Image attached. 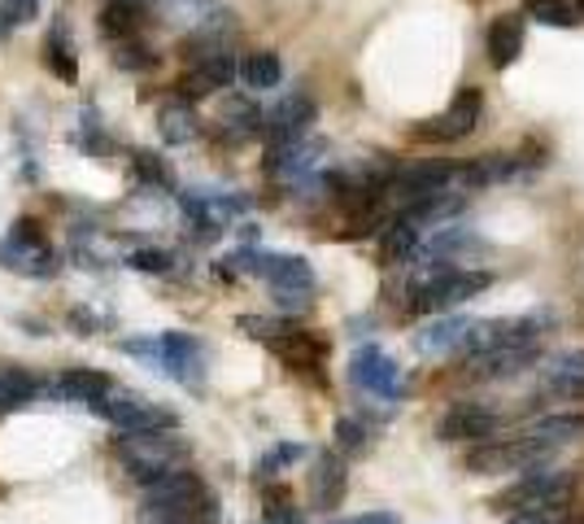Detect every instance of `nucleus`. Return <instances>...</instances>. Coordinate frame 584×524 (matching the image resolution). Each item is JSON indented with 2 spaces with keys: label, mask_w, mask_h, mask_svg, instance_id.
<instances>
[{
  "label": "nucleus",
  "mask_w": 584,
  "mask_h": 524,
  "mask_svg": "<svg viewBox=\"0 0 584 524\" xmlns=\"http://www.w3.org/2000/svg\"><path fill=\"white\" fill-rule=\"evenodd\" d=\"M13 31H17V26H13V22H9V18H4V13H0V39H9V35H13Z\"/></svg>",
  "instance_id": "obj_40"
},
{
  "label": "nucleus",
  "mask_w": 584,
  "mask_h": 524,
  "mask_svg": "<svg viewBox=\"0 0 584 524\" xmlns=\"http://www.w3.org/2000/svg\"><path fill=\"white\" fill-rule=\"evenodd\" d=\"M506 416L484 407V403H454L441 420V442H493L502 433Z\"/></svg>",
  "instance_id": "obj_9"
},
{
  "label": "nucleus",
  "mask_w": 584,
  "mask_h": 524,
  "mask_svg": "<svg viewBox=\"0 0 584 524\" xmlns=\"http://www.w3.org/2000/svg\"><path fill=\"white\" fill-rule=\"evenodd\" d=\"M331 524H401L393 512H366V516H353V521H331Z\"/></svg>",
  "instance_id": "obj_39"
},
{
  "label": "nucleus",
  "mask_w": 584,
  "mask_h": 524,
  "mask_svg": "<svg viewBox=\"0 0 584 524\" xmlns=\"http://www.w3.org/2000/svg\"><path fill=\"white\" fill-rule=\"evenodd\" d=\"M201 363H206V350L197 337H188V333H162L157 337V368L166 376H175L179 385H197Z\"/></svg>",
  "instance_id": "obj_12"
},
{
  "label": "nucleus",
  "mask_w": 584,
  "mask_h": 524,
  "mask_svg": "<svg viewBox=\"0 0 584 524\" xmlns=\"http://www.w3.org/2000/svg\"><path fill=\"white\" fill-rule=\"evenodd\" d=\"M35 394H39V381H35L31 372H22V368H0V416L22 411L26 403H35Z\"/></svg>",
  "instance_id": "obj_26"
},
{
  "label": "nucleus",
  "mask_w": 584,
  "mask_h": 524,
  "mask_svg": "<svg viewBox=\"0 0 584 524\" xmlns=\"http://www.w3.org/2000/svg\"><path fill=\"white\" fill-rule=\"evenodd\" d=\"M511 524H568V508H537V512H519Z\"/></svg>",
  "instance_id": "obj_38"
},
{
  "label": "nucleus",
  "mask_w": 584,
  "mask_h": 524,
  "mask_svg": "<svg viewBox=\"0 0 584 524\" xmlns=\"http://www.w3.org/2000/svg\"><path fill=\"white\" fill-rule=\"evenodd\" d=\"M131 171H136L144 184H162V188L171 184V175H166V166H162L157 153H136V158H131Z\"/></svg>",
  "instance_id": "obj_34"
},
{
  "label": "nucleus",
  "mask_w": 584,
  "mask_h": 524,
  "mask_svg": "<svg viewBox=\"0 0 584 524\" xmlns=\"http://www.w3.org/2000/svg\"><path fill=\"white\" fill-rule=\"evenodd\" d=\"M349 381L362 389V394H375L384 403H401L406 398V376L401 368L379 350V346H362L349 363Z\"/></svg>",
  "instance_id": "obj_8"
},
{
  "label": "nucleus",
  "mask_w": 584,
  "mask_h": 524,
  "mask_svg": "<svg viewBox=\"0 0 584 524\" xmlns=\"http://www.w3.org/2000/svg\"><path fill=\"white\" fill-rule=\"evenodd\" d=\"M519 438L524 442H533L546 459L559 451V446H572V442H581L584 438V416L581 411H563V416H541V420H533L528 429H519Z\"/></svg>",
  "instance_id": "obj_16"
},
{
  "label": "nucleus",
  "mask_w": 584,
  "mask_h": 524,
  "mask_svg": "<svg viewBox=\"0 0 584 524\" xmlns=\"http://www.w3.org/2000/svg\"><path fill=\"white\" fill-rule=\"evenodd\" d=\"M276 293V306L280 311H292V315H301L309 302H314V293H301V289H271Z\"/></svg>",
  "instance_id": "obj_37"
},
{
  "label": "nucleus",
  "mask_w": 584,
  "mask_h": 524,
  "mask_svg": "<svg viewBox=\"0 0 584 524\" xmlns=\"http://www.w3.org/2000/svg\"><path fill=\"white\" fill-rule=\"evenodd\" d=\"M493 284L489 271L480 267H445V271H423L410 280V311L414 315H445L471 298H480Z\"/></svg>",
  "instance_id": "obj_1"
},
{
  "label": "nucleus",
  "mask_w": 584,
  "mask_h": 524,
  "mask_svg": "<svg viewBox=\"0 0 584 524\" xmlns=\"http://www.w3.org/2000/svg\"><path fill=\"white\" fill-rule=\"evenodd\" d=\"M476 333V319H432V328H423L414 337L419 354H467Z\"/></svg>",
  "instance_id": "obj_17"
},
{
  "label": "nucleus",
  "mask_w": 584,
  "mask_h": 524,
  "mask_svg": "<svg viewBox=\"0 0 584 524\" xmlns=\"http://www.w3.org/2000/svg\"><path fill=\"white\" fill-rule=\"evenodd\" d=\"M524 39H528L524 13H502V18H493V26H489V61H493L498 70L515 66L519 53H524Z\"/></svg>",
  "instance_id": "obj_18"
},
{
  "label": "nucleus",
  "mask_w": 584,
  "mask_h": 524,
  "mask_svg": "<svg viewBox=\"0 0 584 524\" xmlns=\"http://www.w3.org/2000/svg\"><path fill=\"white\" fill-rule=\"evenodd\" d=\"M309 490H314V503H318V508H336V503L344 499L349 473H344L340 455H331V451L318 455V464H314V473H309Z\"/></svg>",
  "instance_id": "obj_19"
},
{
  "label": "nucleus",
  "mask_w": 584,
  "mask_h": 524,
  "mask_svg": "<svg viewBox=\"0 0 584 524\" xmlns=\"http://www.w3.org/2000/svg\"><path fill=\"white\" fill-rule=\"evenodd\" d=\"M114 61H118L122 70H149V66H157V53H153L149 44L122 39V44H118V53H114Z\"/></svg>",
  "instance_id": "obj_31"
},
{
  "label": "nucleus",
  "mask_w": 584,
  "mask_h": 524,
  "mask_svg": "<svg viewBox=\"0 0 584 524\" xmlns=\"http://www.w3.org/2000/svg\"><path fill=\"white\" fill-rule=\"evenodd\" d=\"M144 512H149V521L175 516V521L206 524V516H214V503H210V494H206V486H201L197 473L175 468V473H166L162 481L144 486Z\"/></svg>",
  "instance_id": "obj_3"
},
{
  "label": "nucleus",
  "mask_w": 584,
  "mask_h": 524,
  "mask_svg": "<svg viewBox=\"0 0 584 524\" xmlns=\"http://www.w3.org/2000/svg\"><path fill=\"white\" fill-rule=\"evenodd\" d=\"M572 9H576V18H584V0H572Z\"/></svg>",
  "instance_id": "obj_41"
},
{
  "label": "nucleus",
  "mask_w": 584,
  "mask_h": 524,
  "mask_svg": "<svg viewBox=\"0 0 584 524\" xmlns=\"http://www.w3.org/2000/svg\"><path fill=\"white\" fill-rule=\"evenodd\" d=\"M541 346H489L480 354H471V376H484V381H506V376H519L537 363Z\"/></svg>",
  "instance_id": "obj_15"
},
{
  "label": "nucleus",
  "mask_w": 584,
  "mask_h": 524,
  "mask_svg": "<svg viewBox=\"0 0 584 524\" xmlns=\"http://www.w3.org/2000/svg\"><path fill=\"white\" fill-rule=\"evenodd\" d=\"M366 442H371V433H366V424L358 416H340L336 420V451L358 455V451H366Z\"/></svg>",
  "instance_id": "obj_29"
},
{
  "label": "nucleus",
  "mask_w": 584,
  "mask_h": 524,
  "mask_svg": "<svg viewBox=\"0 0 584 524\" xmlns=\"http://www.w3.org/2000/svg\"><path fill=\"white\" fill-rule=\"evenodd\" d=\"M267 521L271 524H305V516L296 512V503L289 499L284 486H267Z\"/></svg>",
  "instance_id": "obj_30"
},
{
  "label": "nucleus",
  "mask_w": 584,
  "mask_h": 524,
  "mask_svg": "<svg viewBox=\"0 0 584 524\" xmlns=\"http://www.w3.org/2000/svg\"><path fill=\"white\" fill-rule=\"evenodd\" d=\"M541 451L533 442H524L519 433L515 438H493V442H480L467 451V473L476 477H493V473H528V468H541Z\"/></svg>",
  "instance_id": "obj_7"
},
{
  "label": "nucleus",
  "mask_w": 584,
  "mask_h": 524,
  "mask_svg": "<svg viewBox=\"0 0 584 524\" xmlns=\"http://www.w3.org/2000/svg\"><path fill=\"white\" fill-rule=\"evenodd\" d=\"M157 131H162V140L166 144H188L201 127H197V109L188 105V101H166L162 109H157Z\"/></svg>",
  "instance_id": "obj_25"
},
{
  "label": "nucleus",
  "mask_w": 584,
  "mask_h": 524,
  "mask_svg": "<svg viewBox=\"0 0 584 524\" xmlns=\"http://www.w3.org/2000/svg\"><path fill=\"white\" fill-rule=\"evenodd\" d=\"M533 162H537V158H519V153H484V158H476V162H467V166L454 171V193L493 188V184H502V179L524 175Z\"/></svg>",
  "instance_id": "obj_11"
},
{
  "label": "nucleus",
  "mask_w": 584,
  "mask_h": 524,
  "mask_svg": "<svg viewBox=\"0 0 584 524\" xmlns=\"http://www.w3.org/2000/svg\"><path fill=\"white\" fill-rule=\"evenodd\" d=\"M236 328L241 333H249V337H258V341H280L289 328H284V319H267V315H241L236 319Z\"/></svg>",
  "instance_id": "obj_32"
},
{
  "label": "nucleus",
  "mask_w": 584,
  "mask_h": 524,
  "mask_svg": "<svg viewBox=\"0 0 584 524\" xmlns=\"http://www.w3.org/2000/svg\"><path fill=\"white\" fill-rule=\"evenodd\" d=\"M44 61H48V70L61 79V83H74L79 79V61H74V48L66 44V22H57L52 31H48V44H44Z\"/></svg>",
  "instance_id": "obj_27"
},
{
  "label": "nucleus",
  "mask_w": 584,
  "mask_h": 524,
  "mask_svg": "<svg viewBox=\"0 0 584 524\" xmlns=\"http://www.w3.org/2000/svg\"><path fill=\"white\" fill-rule=\"evenodd\" d=\"M114 455H118V464L127 468L131 481L153 486V481H162L166 473H175L184 464L188 446L175 433H122L114 442Z\"/></svg>",
  "instance_id": "obj_2"
},
{
  "label": "nucleus",
  "mask_w": 584,
  "mask_h": 524,
  "mask_svg": "<svg viewBox=\"0 0 584 524\" xmlns=\"http://www.w3.org/2000/svg\"><path fill=\"white\" fill-rule=\"evenodd\" d=\"M140 22H144V4H136V0H109V4L101 9V35L114 39V44L136 39Z\"/></svg>",
  "instance_id": "obj_24"
},
{
  "label": "nucleus",
  "mask_w": 584,
  "mask_h": 524,
  "mask_svg": "<svg viewBox=\"0 0 584 524\" xmlns=\"http://www.w3.org/2000/svg\"><path fill=\"white\" fill-rule=\"evenodd\" d=\"M305 455V446H296V442H284V446H276L262 464H258V477H276L280 468H289V464H296Z\"/></svg>",
  "instance_id": "obj_33"
},
{
  "label": "nucleus",
  "mask_w": 584,
  "mask_h": 524,
  "mask_svg": "<svg viewBox=\"0 0 584 524\" xmlns=\"http://www.w3.org/2000/svg\"><path fill=\"white\" fill-rule=\"evenodd\" d=\"M258 131H262V109L254 101H245V96H232L223 105V114H219V136L223 140H249Z\"/></svg>",
  "instance_id": "obj_22"
},
{
  "label": "nucleus",
  "mask_w": 584,
  "mask_h": 524,
  "mask_svg": "<svg viewBox=\"0 0 584 524\" xmlns=\"http://www.w3.org/2000/svg\"><path fill=\"white\" fill-rule=\"evenodd\" d=\"M576 490V477L572 473H559V468H528L515 486H506L498 499H493V512H537V508H568Z\"/></svg>",
  "instance_id": "obj_4"
},
{
  "label": "nucleus",
  "mask_w": 584,
  "mask_h": 524,
  "mask_svg": "<svg viewBox=\"0 0 584 524\" xmlns=\"http://www.w3.org/2000/svg\"><path fill=\"white\" fill-rule=\"evenodd\" d=\"M524 18H537L546 26H572V22H581L576 9H572V0H528L524 4Z\"/></svg>",
  "instance_id": "obj_28"
},
{
  "label": "nucleus",
  "mask_w": 584,
  "mask_h": 524,
  "mask_svg": "<svg viewBox=\"0 0 584 524\" xmlns=\"http://www.w3.org/2000/svg\"><path fill=\"white\" fill-rule=\"evenodd\" d=\"M92 411L122 433H175L179 429L175 411H166L149 398H136V394H105L101 403H92Z\"/></svg>",
  "instance_id": "obj_5"
},
{
  "label": "nucleus",
  "mask_w": 584,
  "mask_h": 524,
  "mask_svg": "<svg viewBox=\"0 0 584 524\" xmlns=\"http://www.w3.org/2000/svg\"><path fill=\"white\" fill-rule=\"evenodd\" d=\"M0 267L17 271V276H52L57 271V254L48 249V241L39 236V228L31 219H17L9 228V236L0 241Z\"/></svg>",
  "instance_id": "obj_6"
},
{
  "label": "nucleus",
  "mask_w": 584,
  "mask_h": 524,
  "mask_svg": "<svg viewBox=\"0 0 584 524\" xmlns=\"http://www.w3.org/2000/svg\"><path fill=\"white\" fill-rule=\"evenodd\" d=\"M546 389L554 398H584V350H568L559 359H550L546 368Z\"/></svg>",
  "instance_id": "obj_20"
},
{
  "label": "nucleus",
  "mask_w": 584,
  "mask_h": 524,
  "mask_svg": "<svg viewBox=\"0 0 584 524\" xmlns=\"http://www.w3.org/2000/svg\"><path fill=\"white\" fill-rule=\"evenodd\" d=\"M236 74L245 79V88H254V92H271V88L284 83V61H280V53L258 48V53H249V57L236 66Z\"/></svg>",
  "instance_id": "obj_21"
},
{
  "label": "nucleus",
  "mask_w": 584,
  "mask_h": 524,
  "mask_svg": "<svg viewBox=\"0 0 584 524\" xmlns=\"http://www.w3.org/2000/svg\"><path fill=\"white\" fill-rule=\"evenodd\" d=\"M480 114H484V96H480V88H463V92L449 101V109H445V114H436V118H432L428 127H419L414 136L449 144V140L471 136V131L480 127Z\"/></svg>",
  "instance_id": "obj_10"
},
{
  "label": "nucleus",
  "mask_w": 584,
  "mask_h": 524,
  "mask_svg": "<svg viewBox=\"0 0 584 524\" xmlns=\"http://www.w3.org/2000/svg\"><path fill=\"white\" fill-rule=\"evenodd\" d=\"M0 13L13 22V26H26L39 18V0H0Z\"/></svg>",
  "instance_id": "obj_36"
},
{
  "label": "nucleus",
  "mask_w": 584,
  "mask_h": 524,
  "mask_svg": "<svg viewBox=\"0 0 584 524\" xmlns=\"http://www.w3.org/2000/svg\"><path fill=\"white\" fill-rule=\"evenodd\" d=\"M127 263H131L136 271H149V276H162V271H171V267H175V258H171L166 249H136Z\"/></svg>",
  "instance_id": "obj_35"
},
{
  "label": "nucleus",
  "mask_w": 584,
  "mask_h": 524,
  "mask_svg": "<svg viewBox=\"0 0 584 524\" xmlns=\"http://www.w3.org/2000/svg\"><path fill=\"white\" fill-rule=\"evenodd\" d=\"M236 79V61H232V53L227 48H219V53H206V57H197L192 61V70L179 79V101H197V96H210V92H219V88H227Z\"/></svg>",
  "instance_id": "obj_14"
},
{
  "label": "nucleus",
  "mask_w": 584,
  "mask_h": 524,
  "mask_svg": "<svg viewBox=\"0 0 584 524\" xmlns=\"http://www.w3.org/2000/svg\"><path fill=\"white\" fill-rule=\"evenodd\" d=\"M314 101L305 96V92H292L284 96L271 114H267V123H262V131L271 136V149H280V144H296V140H305V131H309V123H314Z\"/></svg>",
  "instance_id": "obj_13"
},
{
  "label": "nucleus",
  "mask_w": 584,
  "mask_h": 524,
  "mask_svg": "<svg viewBox=\"0 0 584 524\" xmlns=\"http://www.w3.org/2000/svg\"><path fill=\"white\" fill-rule=\"evenodd\" d=\"M57 389H61V398H70V403H101L105 394H114V381L105 376V372H92V368H70L61 381H57Z\"/></svg>",
  "instance_id": "obj_23"
}]
</instances>
